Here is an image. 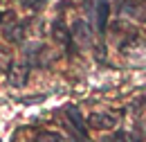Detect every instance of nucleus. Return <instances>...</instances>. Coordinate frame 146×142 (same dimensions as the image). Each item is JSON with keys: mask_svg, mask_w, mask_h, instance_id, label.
<instances>
[{"mask_svg": "<svg viewBox=\"0 0 146 142\" xmlns=\"http://www.w3.org/2000/svg\"><path fill=\"white\" fill-rule=\"evenodd\" d=\"M65 115H68V120H70V124H72L74 131H76L81 138H86V135H88V124H86V120L81 117L79 108L76 106H68L65 108Z\"/></svg>", "mask_w": 146, "mask_h": 142, "instance_id": "obj_1", "label": "nucleus"}, {"mask_svg": "<svg viewBox=\"0 0 146 142\" xmlns=\"http://www.w3.org/2000/svg\"><path fill=\"white\" fill-rule=\"evenodd\" d=\"M88 124H90L92 129L104 131V129H112V126L117 124V117L110 115V113H92L90 120H88Z\"/></svg>", "mask_w": 146, "mask_h": 142, "instance_id": "obj_2", "label": "nucleus"}, {"mask_svg": "<svg viewBox=\"0 0 146 142\" xmlns=\"http://www.w3.org/2000/svg\"><path fill=\"white\" fill-rule=\"evenodd\" d=\"M108 16H110V2L108 0H97V32H99V34L106 32Z\"/></svg>", "mask_w": 146, "mask_h": 142, "instance_id": "obj_3", "label": "nucleus"}, {"mask_svg": "<svg viewBox=\"0 0 146 142\" xmlns=\"http://www.w3.org/2000/svg\"><path fill=\"white\" fill-rule=\"evenodd\" d=\"M52 36L56 38V43H63V45H68V50H70V43H72V32L61 23V20H54V25H52Z\"/></svg>", "mask_w": 146, "mask_h": 142, "instance_id": "obj_4", "label": "nucleus"}, {"mask_svg": "<svg viewBox=\"0 0 146 142\" xmlns=\"http://www.w3.org/2000/svg\"><path fill=\"white\" fill-rule=\"evenodd\" d=\"M27 72H29V68H27L25 63H20L18 68L9 70V84H11L14 88H23V86L27 84Z\"/></svg>", "mask_w": 146, "mask_h": 142, "instance_id": "obj_5", "label": "nucleus"}, {"mask_svg": "<svg viewBox=\"0 0 146 142\" xmlns=\"http://www.w3.org/2000/svg\"><path fill=\"white\" fill-rule=\"evenodd\" d=\"M121 14L130 18H146V11H142V2L137 0H121Z\"/></svg>", "mask_w": 146, "mask_h": 142, "instance_id": "obj_6", "label": "nucleus"}, {"mask_svg": "<svg viewBox=\"0 0 146 142\" xmlns=\"http://www.w3.org/2000/svg\"><path fill=\"white\" fill-rule=\"evenodd\" d=\"M70 32H72V38H79L81 43L90 45V38H92V36H90V27L86 25V20H76Z\"/></svg>", "mask_w": 146, "mask_h": 142, "instance_id": "obj_7", "label": "nucleus"}, {"mask_svg": "<svg viewBox=\"0 0 146 142\" xmlns=\"http://www.w3.org/2000/svg\"><path fill=\"white\" fill-rule=\"evenodd\" d=\"M2 34H5V38H7V41L16 43V41H23V36H25V27H23V25H18V23H9V25H5Z\"/></svg>", "mask_w": 146, "mask_h": 142, "instance_id": "obj_8", "label": "nucleus"}, {"mask_svg": "<svg viewBox=\"0 0 146 142\" xmlns=\"http://www.w3.org/2000/svg\"><path fill=\"white\" fill-rule=\"evenodd\" d=\"M36 142H63V138L52 131H40V133H36Z\"/></svg>", "mask_w": 146, "mask_h": 142, "instance_id": "obj_9", "label": "nucleus"}, {"mask_svg": "<svg viewBox=\"0 0 146 142\" xmlns=\"http://www.w3.org/2000/svg\"><path fill=\"white\" fill-rule=\"evenodd\" d=\"M9 66H11V54L5 48H0V70H9Z\"/></svg>", "mask_w": 146, "mask_h": 142, "instance_id": "obj_10", "label": "nucleus"}, {"mask_svg": "<svg viewBox=\"0 0 146 142\" xmlns=\"http://www.w3.org/2000/svg\"><path fill=\"white\" fill-rule=\"evenodd\" d=\"M47 0H20V5L23 7H27V9H38V7H43Z\"/></svg>", "mask_w": 146, "mask_h": 142, "instance_id": "obj_11", "label": "nucleus"}, {"mask_svg": "<svg viewBox=\"0 0 146 142\" xmlns=\"http://www.w3.org/2000/svg\"><path fill=\"white\" fill-rule=\"evenodd\" d=\"M112 142H130L126 138V133L124 131H115V135H112Z\"/></svg>", "mask_w": 146, "mask_h": 142, "instance_id": "obj_12", "label": "nucleus"}, {"mask_svg": "<svg viewBox=\"0 0 146 142\" xmlns=\"http://www.w3.org/2000/svg\"><path fill=\"white\" fill-rule=\"evenodd\" d=\"M45 99V95H38V97H23L20 102L23 104H36V102H43Z\"/></svg>", "mask_w": 146, "mask_h": 142, "instance_id": "obj_13", "label": "nucleus"}, {"mask_svg": "<svg viewBox=\"0 0 146 142\" xmlns=\"http://www.w3.org/2000/svg\"><path fill=\"white\" fill-rule=\"evenodd\" d=\"M133 142H144V138L139 135V131H135V133H133Z\"/></svg>", "mask_w": 146, "mask_h": 142, "instance_id": "obj_14", "label": "nucleus"}, {"mask_svg": "<svg viewBox=\"0 0 146 142\" xmlns=\"http://www.w3.org/2000/svg\"><path fill=\"white\" fill-rule=\"evenodd\" d=\"M0 20H2V14H0Z\"/></svg>", "mask_w": 146, "mask_h": 142, "instance_id": "obj_15", "label": "nucleus"}]
</instances>
